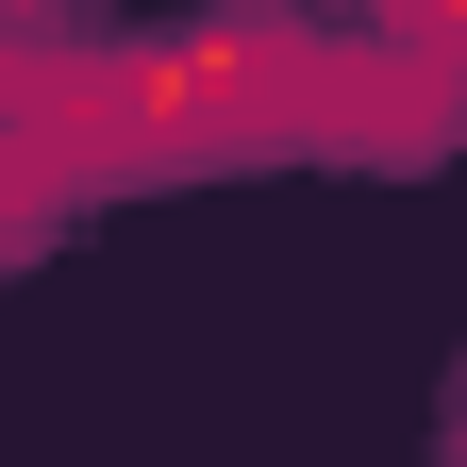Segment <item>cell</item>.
Wrapping results in <instances>:
<instances>
[{
    "instance_id": "1",
    "label": "cell",
    "mask_w": 467,
    "mask_h": 467,
    "mask_svg": "<svg viewBox=\"0 0 467 467\" xmlns=\"http://www.w3.org/2000/svg\"><path fill=\"white\" fill-rule=\"evenodd\" d=\"M301 67L317 50L284 17H201L167 50H117L100 167H184V150H234V134H301Z\"/></svg>"
},
{
    "instance_id": "2",
    "label": "cell",
    "mask_w": 467,
    "mask_h": 467,
    "mask_svg": "<svg viewBox=\"0 0 467 467\" xmlns=\"http://www.w3.org/2000/svg\"><path fill=\"white\" fill-rule=\"evenodd\" d=\"M34 201H50V150H17V134H0V251L34 234Z\"/></svg>"
}]
</instances>
